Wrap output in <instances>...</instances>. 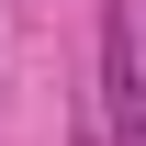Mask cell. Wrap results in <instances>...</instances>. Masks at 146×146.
<instances>
[{
    "label": "cell",
    "instance_id": "cell-1",
    "mask_svg": "<svg viewBox=\"0 0 146 146\" xmlns=\"http://www.w3.org/2000/svg\"><path fill=\"white\" fill-rule=\"evenodd\" d=\"M101 112H112V146H146V90H135V11H124V0L101 11Z\"/></svg>",
    "mask_w": 146,
    "mask_h": 146
}]
</instances>
